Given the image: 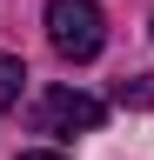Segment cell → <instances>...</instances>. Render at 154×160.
Returning a JSON list of instances; mask_svg holds the SVG:
<instances>
[{
	"mask_svg": "<svg viewBox=\"0 0 154 160\" xmlns=\"http://www.w3.org/2000/svg\"><path fill=\"white\" fill-rule=\"evenodd\" d=\"M47 40L61 60H94L107 40V13L94 0H47Z\"/></svg>",
	"mask_w": 154,
	"mask_h": 160,
	"instance_id": "6da1fadb",
	"label": "cell"
},
{
	"mask_svg": "<svg viewBox=\"0 0 154 160\" xmlns=\"http://www.w3.org/2000/svg\"><path fill=\"white\" fill-rule=\"evenodd\" d=\"M34 120H40V133H94V127L107 120V107H101L94 93H74V87H54V93L40 100V113H34Z\"/></svg>",
	"mask_w": 154,
	"mask_h": 160,
	"instance_id": "7a4b0ae2",
	"label": "cell"
},
{
	"mask_svg": "<svg viewBox=\"0 0 154 160\" xmlns=\"http://www.w3.org/2000/svg\"><path fill=\"white\" fill-rule=\"evenodd\" d=\"M20 87H27V67H20L13 53H0V113H7L13 100H20Z\"/></svg>",
	"mask_w": 154,
	"mask_h": 160,
	"instance_id": "3957f363",
	"label": "cell"
},
{
	"mask_svg": "<svg viewBox=\"0 0 154 160\" xmlns=\"http://www.w3.org/2000/svg\"><path fill=\"white\" fill-rule=\"evenodd\" d=\"M121 100H134V107H154V73H141V80H121Z\"/></svg>",
	"mask_w": 154,
	"mask_h": 160,
	"instance_id": "277c9868",
	"label": "cell"
},
{
	"mask_svg": "<svg viewBox=\"0 0 154 160\" xmlns=\"http://www.w3.org/2000/svg\"><path fill=\"white\" fill-rule=\"evenodd\" d=\"M20 160H61V153H20Z\"/></svg>",
	"mask_w": 154,
	"mask_h": 160,
	"instance_id": "5b68a950",
	"label": "cell"
}]
</instances>
